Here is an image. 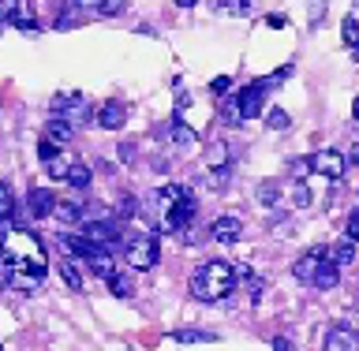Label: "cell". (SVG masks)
<instances>
[{
  "instance_id": "6da1fadb",
  "label": "cell",
  "mask_w": 359,
  "mask_h": 351,
  "mask_svg": "<svg viewBox=\"0 0 359 351\" xmlns=\"http://www.w3.org/2000/svg\"><path fill=\"white\" fill-rule=\"evenodd\" d=\"M232 288H236V269L229 262H221V258L202 262L195 269V277H191V296L198 303H221L232 296Z\"/></svg>"
},
{
  "instance_id": "7a4b0ae2",
  "label": "cell",
  "mask_w": 359,
  "mask_h": 351,
  "mask_svg": "<svg viewBox=\"0 0 359 351\" xmlns=\"http://www.w3.org/2000/svg\"><path fill=\"white\" fill-rule=\"evenodd\" d=\"M195 209H198V202H195V195H187L180 198V202H172L168 209H161V232H184L191 221H195Z\"/></svg>"
},
{
  "instance_id": "3957f363",
  "label": "cell",
  "mask_w": 359,
  "mask_h": 351,
  "mask_svg": "<svg viewBox=\"0 0 359 351\" xmlns=\"http://www.w3.org/2000/svg\"><path fill=\"white\" fill-rule=\"evenodd\" d=\"M266 78H258V83L251 86H243L240 94H232L236 97V109H240V120H255V116H262V109H266Z\"/></svg>"
},
{
  "instance_id": "277c9868",
  "label": "cell",
  "mask_w": 359,
  "mask_h": 351,
  "mask_svg": "<svg viewBox=\"0 0 359 351\" xmlns=\"http://www.w3.org/2000/svg\"><path fill=\"white\" fill-rule=\"evenodd\" d=\"M157 258H161L157 235H135V240L128 243V262H131V269H154Z\"/></svg>"
},
{
  "instance_id": "5b68a950",
  "label": "cell",
  "mask_w": 359,
  "mask_h": 351,
  "mask_svg": "<svg viewBox=\"0 0 359 351\" xmlns=\"http://www.w3.org/2000/svg\"><path fill=\"white\" fill-rule=\"evenodd\" d=\"M307 165H311V172H318V176H325V179H341L344 168H348L344 153H337V150H318V153H311Z\"/></svg>"
},
{
  "instance_id": "8992f818",
  "label": "cell",
  "mask_w": 359,
  "mask_h": 351,
  "mask_svg": "<svg viewBox=\"0 0 359 351\" xmlns=\"http://www.w3.org/2000/svg\"><path fill=\"white\" fill-rule=\"evenodd\" d=\"M83 235H86L94 247H101V251H109V247L120 240V224H116V221H90Z\"/></svg>"
},
{
  "instance_id": "52a82bcc",
  "label": "cell",
  "mask_w": 359,
  "mask_h": 351,
  "mask_svg": "<svg viewBox=\"0 0 359 351\" xmlns=\"http://www.w3.org/2000/svg\"><path fill=\"white\" fill-rule=\"evenodd\" d=\"M210 235H213L217 243L232 247V243H240V235H243V221H240V217H232V213H224V217H217V221H213Z\"/></svg>"
},
{
  "instance_id": "ba28073f",
  "label": "cell",
  "mask_w": 359,
  "mask_h": 351,
  "mask_svg": "<svg viewBox=\"0 0 359 351\" xmlns=\"http://www.w3.org/2000/svg\"><path fill=\"white\" fill-rule=\"evenodd\" d=\"M49 146H56V150H64V146H72V139H75V128L67 123L64 116H53L49 123H45V135H41Z\"/></svg>"
},
{
  "instance_id": "9c48e42d",
  "label": "cell",
  "mask_w": 359,
  "mask_h": 351,
  "mask_svg": "<svg viewBox=\"0 0 359 351\" xmlns=\"http://www.w3.org/2000/svg\"><path fill=\"white\" fill-rule=\"evenodd\" d=\"M322 262H325V251H322V247H314V251H307V254H303L296 266H292V277H296L299 284H311Z\"/></svg>"
},
{
  "instance_id": "30bf717a",
  "label": "cell",
  "mask_w": 359,
  "mask_h": 351,
  "mask_svg": "<svg viewBox=\"0 0 359 351\" xmlns=\"http://www.w3.org/2000/svg\"><path fill=\"white\" fill-rule=\"evenodd\" d=\"M161 139H165L168 146H176V150H187V146L195 142V131H191L180 116H172V120H168L165 128H161Z\"/></svg>"
},
{
  "instance_id": "8fae6325",
  "label": "cell",
  "mask_w": 359,
  "mask_h": 351,
  "mask_svg": "<svg viewBox=\"0 0 359 351\" xmlns=\"http://www.w3.org/2000/svg\"><path fill=\"white\" fill-rule=\"evenodd\" d=\"M97 123L105 131L123 128V123H128V105H123V101H105V105L97 109Z\"/></svg>"
},
{
  "instance_id": "7c38bea8",
  "label": "cell",
  "mask_w": 359,
  "mask_h": 351,
  "mask_svg": "<svg viewBox=\"0 0 359 351\" xmlns=\"http://www.w3.org/2000/svg\"><path fill=\"white\" fill-rule=\"evenodd\" d=\"M53 206H56V198H53V191H49V187H34L30 195H27L30 217H53Z\"/></svg>"
},
{
  "instance_id": "4fadbf2b",
  "label": "cell",
  "mask_w": 359,
  "mask_h": 351,
  "mask_svg": "<svg viewBox=\"0 0 359 351\" xmlns=\"http://www.w3.org/2000/svg\"><path fill=\"white\" fill-rule=\"evenodd\" d=\"M330 344H333L337 351H359V333L352 329V325L337 322L333 329H330Z\"/></svg>"
},
{
  "instance_id": "5bb4252c",
  "label": "cell",
  "mask_w": 359,
  "mask_h": 351,
  "mask_svg": "<svg viewBox=\"0 0 359 351\" xmlns=\"http://www.w3.org/2000/svg\"><path fill=\"white\" fill-rule=\"evenodd\" d=\"M311 284L318 288V291H330V288H337V284H341V269H337V266L330 262V258H325V262L318 266V273H314Z\"/></svg>"
},
{
  "instance_id": "9a60e30c",
  "label": "cell",
  "mask_w": 359,
  "mask_h": 351,
  "mask_svg": "<svg viewBox=\"0 0 359 351\" xmlns=\"http://www.w3.org/2000/svg\"><path fill=\"white\" fill-rule=\"evenodd\" d=\"M45 165V172H49L53 179H67V172H72V165H75V157L67 153V150H60V153H53L49 161H41Z\"/></svg>"
},
{
  "instance_id": "2e32d148",
  "label": "cell",
  "mask_w": 359,
  "mask_h": 351,
  "mask_svg": "<svg viewBox=\"0 0 359 351\" xmlns=\"http://www.w3.org/2000/svg\"><path fill=\"white\" fill-rule=\"evenodd\" d=\"M325 258L341 269V266H352L355 262V243H348V240H341V243H333L330 251H325Z\"/></svg>"
},
{
  "instance_id": "e0dca14e",
  "label": "cell",
  "mask_w": 359,
  "mask_h": 351,
  "mask_svg": "<svg viewBox=\"0 0 359 351\" xmlns=\"http://www.w3.org/2000/svg\"><path fill=\"white\" fill-rule=\"evenodd\" d=\"M86 262H90V269H94L101 280H109L112 273H116V262H112V254H109V251H94V254L86 258Z\"/></svg>"
},
{
  "instance_id": "ac0fdd59",
  "label": "cell",
  "mask_w": 359,
  "mask_h": 351,
  "mask_svg": "<svg viewBox=\"0 0 359 351\" xmlns=\"http://www.w3.org/2000/svg\"><path fill=\"white\" fill-rule=\"evenodd\" d=\"M53 217H56V221H64V224H75V221H83V206H79L75 198L56 202V206H53Z\"/></svg>"
},
{
  "instance_id": "d6986e66",
  "label": "cell",
  "mask_w": 359,
  "mask_h": 351,
  "mask_svg": "<svg viewBox=\"0 0 359 351\" xmlns=\"http://www.w3.org/2000/svg\"><path fill=\"white\" fill-rule=\"evenodd\" d=\"M60 243H64V247H67V251H72V254H79V258H90L94 251H101V247H94V243L86 240V235H64Z\"/></svg>"
},
{
  "instance_id": "ffe728a7",
  "label": "cell",
  "mask_w": 359,
  "mask_h": 351,
  "mask_svg": "<svg viewBox=\"0 0 359 351\" xmlns=\"http://www.w3.org/2000/svg\"><path fill=\"white\" fill-rule=\"evenodd\" d=\"M109 291H112V296H120V299H128L135 291V277L131 273H112L109 277Z\"/></svg>"
},
{
  "instance_id": "44dd1931",
  "label": "cell",
  "mask_w": 359,
  "mask_h": 351,
  "mask_svg": "<svg viewBox=\"0 0 359 351\" xmlns=\"http://www.w3.org/2000/svg\"><path fill=\"white\" fill-rule=\"evenodd\" d=\"M172 340L176 344H210V340H217V336L206 333V329H176Z\"/></svg>"
},
{
  "instance_id": "7402d4cb",
  "label": "cell",
  "mask_w": 359,
  "mask_h": 351,
  "mask_svg": "<svg viewBox=\"0 0 359 351\" xmlns=\"http://www.w3.org/2000/svg\"><path fill=\"white\" fill-rule=\"evenodd\" d=\"M341 38H344V45L352 53H359V19L355 15H348L344 22H341Z\"/></svg>"
},
{
  "instance_id": "603a6c76",
  "label": "cell",
  "mask_w": 359,
  "mask_h": 351,
  "mask_svg": "<svg viewBox=\"0 0 359 351\" xmlns=\"http://www.w3.org/2000/svg\"><path fill=\"white\" fill-rule=\"evenodd\" d=\"M67 184H72L75 191H86V187H90V168H86L83 161H75L72 172H67Z\"/></svg>"
},
{
  "instance_id": "cb8c5ba5",
  "label": "cell",
  "mask_w": 359,
  "mask_h": 351,
  "mask_svg": "<svg viewBox=\"0 0 359 351\" xmlns=\"http://www.w3.org/2000/svg\"><path fill=\"white\" fill-rule=\"evenodd\" d=\"M60 277H64V284L67 288H83V273H79V269H75V262H72V258H64V262H60Z\"/></svg>"
},
{
  "instance_id": "d4e9b609",
  "label": "cell",
  "mask_w": 359,
  "mask_h": 351,
  "mask_svg": "<svg viewBox=\"0 0 359 351\" xmlns=\"http://www.w3.org/2000/svg\"><path fill=\"white\" fill-rule=\"evenodd\" d=\"M15 213V195H11L8 184H0V221H8Z\"/></svg>"
},
{
  "instance_id": "484cf974",
  "label": "cell",
  "mask_w": 359,
  "mask_h": 351,
  "mask_svg": "<svg viewBox=\"0 0 359 351\" xmlns=\"http://www.w3.org/2000/svg\"><path fill=\"white\" fill-rule=\"evenodd\" d=\"M266 120H269V128H273V131H288V123H292L285 109H269V116H266Z\"/></svg>"
},
{
  "instance_id": "4316f807",
  "label": "cell",
  "mask_w": 359,
  "mask_h": 351,
  "mask_svg": "<svg viewBox=\"0 0 359 351\" xmlns=\"http://www.w3.org/2000/svg\"><path fill=\"white\" fill-rule=\"evenodd\" d=\"M277 198H280V187L277 184H262V187H258V202H262V206H273Z\"/></svg>"
},
{
  "instance_id": "83f0119b",
  "label": "cell",
  "mask_w": 359,
  "mask_h": 351,
  "mask_svg": "<svg viewBox=\"0 0 359 351\" xmlns=\"http://www.w3.org/2000/svg\"><path fill=\"white\" fill-rule=\"evenodd\" d=\"M221 8L229 11V15H247V11H251V0H221Z\"/></svg>"
},
{
  "instance_id": "f1b7e54d",
  "label": "cell",
  "mask_w": 359,
  "mask_h": 351,
  "mask_svg": "<svg viewBox=\"0 0 359 351\" xmlns=\"http://www.w3.org/2000/svg\"><path fill=\"white\" fill-rule=\"evenodd\" d=\"M344 235H348V243H359V209H352V213H348Z\"/></svg>"
},
{
  "instance_id": "f546056e",
  "label": "cell",
  "mask_w": 359,
  "mask_h": 351,
  "mask_svg": "<svg viewBox=\"0 0 359 351\" xmlns=\"http://www.w3.org/2000/svg\"><path fill=\"white\" fill-rule=\"evenodd\" d=\"M224 123H240V109H236V97H224Z\"/></svg>"
},
{
  "instance_id": "4dcf8cb0",
  "label": "cell",
  "mask_w": 359,
  "mask_h": 351,
  "mask_svg": "<svg viewBox=\"0 0 359 351\" xmlns=\"http://www.w3.org/2000/svg\"><path fill=\"white\" fill-rule=\"evenodd\" d=\"M210 90H213V94H229V90H232V78H229V75H217V78L210 83Z\"/></svg>"
},
{
  "instance_id": "1f68e13d",
  "label": "cell",
  "mask_w": 359,
  "mask_h": 351,
  "mask_svg": "<svg viewBox=\"0 0 359 351\" xmlns=\"http://www.w3.org/2000/svg\"><path fill=\"white\" fill-rule=\"evenodd\" d=\"M123 4H128V0H105V4H101V15H120Z\"/></svg>"
},
{
  "instance_id": "d6a6232c",
  "label": "cell",
  "mask_w": 359,
  "mask_h": 351,
  "mask_svg": "<svg viewBox=\"0 0 359 351\" xmlns=\"http://www.w3.org/2000/svg\"><path fill=\"white\" fill-rule=\"evenodd\" d=\"M292 198H296V206H311V191L303 187V184H296V191H292Z\"/></svg>"
},
{
  "instance_id": "836d02e7",
  "label": "cell",
  "mask_w": 359,
  "mask_h": 351,
  "mask_svg": "<svg viewBox=\"0 0 359 351\" xmlns=\"http://www.w3.org/2000/svg\"><path fill=\"white\" fill-rule=\"evenodd\" d=\"M311 172V165L307 161H292V176H299V184H303V176Z\"/></svg>"
},
{
  "instance_id": "e575fe53",
  "label": "cell",
  "mask_w": 359,
  "mask_h": 351,
  "mask_svg": "<svg viewBox=\"0 0 359 351\" xmlns=\"http://www.w3.org/2000/svg\"><path fill=\"white\" fill-rule=\"evenodd\" d=\"M273 351H296V347H292L288 336H273Z\"/></svg>"
},
{
  "instance_id": "d590c367",
  "label": "cell",
  "mask_w": 359,
  "mask_h": 351,
  "mask_svg": "<svg viewBox=\"0 0 359 351\" xmlns=\"http://www.w3.org/2000/svg\"><path fill=\"white\" fill-rule=\"evenodd\" d=\"M322 0H311V22H322Z\"/></svg>"
},
{
  "instance_id": "8d00e7d4",
  "label": "cell",
  "mask_w": 359,
  "mask_h": 351,
  "mask_svg": "<svg viewBox=\"0 0 359 351\" xmlns=\"http://www.w3.org/2000/svg\"><path fill=\"white\" fill-rule=\"evenodd\" d=\"M101 4H105V0H75V8H97L101 11Z\"/></svg>"
},
{
  "instance_id": "74e56055",
  "label": "cell",
  "mask_w": 359,
  "mask_h": 351,
  "mask_svg": "<svg viewBox=\"0 0 359 351\" xmlns=\"http://www.w3.org/2000/svg\"><path fill=\"white\" fill-rule=\"evenodd\" d=\"M8 232H11V221H0V247H4V240H8Z\"/></svg>"
},
{
  "instance_id": "f35d334b",
  "label": "cell",
  "mask_w": 359,
  "mask_h": 351,
  "mask_svg": "<svg viewBox=\"0 0 359 351\" xmlns=\"http://www.w3.org/2000/svg\"><path fill=\"white\" fill-rule=\"evenodd\" d=\"M344 161H348V165H359V142L352 146V153H348V157H344Z\"/></svg>"
},
{
  "instance_id": "ab89813d",
  "label": "cell",
  "mask_w": 359,
  "mask_h": 351,
  "mask_svg": "<svg viewBox=\"0 0 359 351\" xmlns=\"http://www.w3.org/2000/svg\"><path fill=\"white\" fill-rule=\"evenodd\" d=\"M198 0H176V8H195Z\"/></svg>"
},
{
  "instance_id": "60d3db41",
  "label": "cell",
  "mask_w": 359,
  "mask_h": 351,
  "mask_svg": "<svg viewBox=\"0 0 359 351\" xmlns=\"http://www.w3.org/2000/svg\"><path fill=\"white\" fill-rule=\"evenodd\" d=\"M352 116L359 120V97H355V105H352Z\"/></svg>"
}]
</instances>
